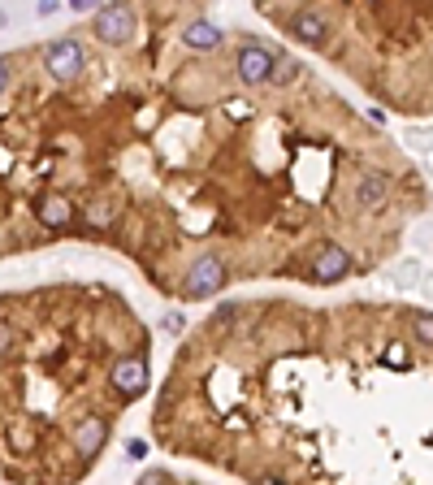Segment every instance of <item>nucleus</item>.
Returning <instances> with one entry per match:
<instances>
[{
	"instance_id": "nucleus-10",
	"label": "nucleus",
	"mask_w": 433,
	"mask_h": 485,
	"mask_svg": "<svg viewBox=\"0 0 433 485\" xmlns=\"http://www.w3.org/2000/svg\"><path fill=\"white\" fill-rule=\"evenodd\" d=\"M407 330H412V338H416L424 351H433V308L407 303Z\"/></svg>"
},
{
	"instance_id": "nucleus-13",
	"label": "nucleus",
	"mask_w": 433,
	"mask_h": 485,
	"mask_svg": "<svg viewBox=\"0 0 433 485\" xmlns=\"http://www.w3.org/2000/svg\"><path fill=\"white\" fill-rule=\"evenodd\" d=\"M126 455H130V459H143V455H147V442H143V438H130V442H126Z\"/></svg>"
},
{
	"instance_id": "nucleus-8",
	"label": "nucleus",
	"mask_w": 433,
	"mask_h": 485,
	"mask_svg": "<svg viewBox=\"0 0 433 485\" xmlns=\"http://www.w3.org/2000/svg\"><path fill=\"white\" fill-rule=\"evenodd\" d=\"M108 386H113V395L130 407V403H139L147 390H152V360H147V347L143 351H126L118 364H113V372H108Z\"/></svg>"
},
{
	"instance_id": "nucleus-5",
	"label": "nucleus",
	"mask_w": 433,
	"mask_h": 485,
	"mask_svg": "<svg viewBox=\"0 0 433 485\" xmlns=\"http://www.w3.org/2000/svg\"><path fill=\"white\" fill-rule=\"evenodd\" d=\"M143 26V9L135 5H100L91 14V39L100 48H135Z\"/></svg>"
},
{
	"instance_id": "nucleus-3",
	"label": "nucleus",
	"mask_w": 433,
	"mask_h": 485,
	"mask_svg": "<svg viewBox=\"0 0 433 485\" xmlns=\"http://www.w3.org/2000/svg\"><path fill=\"white\" fill-rule=\"evenodd\" d=\"M230 282H234L230 260L216 256V251H204V256H195L182 273H178L169 299H178V303H208V299H216V295H226Z\"/></svg>"
},
{
	"instance_id": "nucleus-4",
	"label": "nucleus",
	"mask_w": 433,
	"mask_h": 485,
	"mask_svg": "<svg viewBox=\"0 0 433 485\" xmlns=\"http://www.w3.org/2000/svg\"><path fill=\"white\" fill-rule=\"evenodd\" d=\"M278 61H282V48H273L260 35H239V43H234V78H239L243 91H264L268 78H273V70H278Z\"/></svg>"
},
{
	"instance_id": "nucleus-9",
	"label": "nucleus",
	"mask_w": 433,
	"mask_h": 485,
	"mask_svg": "<svg viewBox=\"0 0 433 485\" xmlns=\"http://www.w3.org/2000/svg\"><path fill=\"white\" fill-rule=\"evenodd\" d=\"M308 74H312V70H308L303 61H295L291 52H282V61H278L273 78H268V91H295V87H299Z\"/></svg>"
},
{
	"instance_id": "nucleus-1",
	"label": "nucleus",
	"mask_w": 433,
	"mask_h": 485,
	"mask_svg": "<svg viewBox=\"0 0 433 485\" xmlns=\"http://www.w3.org/2000/svg\"><path fill=\"white\" fill-rule=\"evenodd\" d=\"M152 438L243 485H433V351L407 303L226 299L182 338Z\"/></svg>"
},
{
	"instance_id": "nucleus-7",
	"label": "nucleus",
	"mask_w": 433,
	"mask_h": 485,
	"mask_svg": "<svg viewBox=\"0 0 433 485\" xmlns=\"http://www.w3.org/2000/svg\"><path fill=\"white\" fill-rule=\"evenodd\" d=\"M31 217L39 221V234L52 239V234H70L78 226V199L57 191V187H48L43 195L31 199Z\"/></svg>"
},
{
	"instance_id": "nucleus-11",
	"label": "nucleus",
	"mask_w": 433,
	"mask_h": 485,
	"mask_svg": "<svg viewBox=\"0 0 433 485\" xmlns=\"http://www.w3.org/2000/svg\"><path fill=\"white\" fill-rule=\"evenodd\" d=\"M135 485H204V481H187V476H178V472H169V468H152V472H143Z\"/></svg>"
},
{
	"instance_id": "nucleus-12",
	"label": "nucleus",
	"mask_w": 433,
	"mask_h": 485,
	"mask_svg": "<svg viewBox=\"0 0 433 485\" xmlns=\"http://www.w3.org/2000/svg\"><path fill=\"white\" fill-rule=\"evenodd\" d=\"M14 87V57H0V95Z\"/></svg>"
},
{
	"instance_id": "nucleus-2",
	"label": "nucleus",
	"mask_w": 433,
	"mask_h": 485,
	"mask_svg": "<svg viewBox=\"0 0 433 485\" xmlns=\"http://www.w3.org/2000/svg\"><path fill=\"white\" fill-rule=\"evenodd\" d=\"M260 18L273 22L299 48L325 52V48H330V39H334L338 5H260Z\"/></svg>"
},
{
	"instance_id": "nucleus-6",
	"label": "nucleus",
	"mask_w": 433,
	"mask_h": 485,
	"mask_svg": "<svg viewBox=\"0 0 433 485\" xmlns=\"http://www.w3.org/2000/svg\"><path fill=\"white\" fill-rule=\"evenodd\" d=\"M39 66L52 83H78L87 74V43L83 35H61V39H48L39 48Z\"/></svg>"
}]
</instances>
